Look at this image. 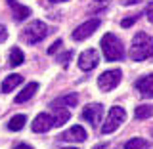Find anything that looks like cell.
Segmentation results:
<instances>
[{"instance_id": "29", "label": "cell", "mask_w": 153, "mask_h": 149, "mask_svg": "<svg viewBox=\"0 0 153 149\" xmlns=\"http://www.w3.org/2000/svg\"><path fill=\"white\" fill-rule=\"evenodd\" d=\"M50 2H54V4H59V2H67V0H50Z\"/></svg>"}, {"instance_id": "30", "label": "cell", "mask_w": 153, "mask_h": 149, "mask_svg": "<svg viewBox=\"0 0 153 149\" xmlns=\"http://www.w3.org/2000/svg\"><path fill=\"white\" fill-rule=\"evenodd\" d=\"M65 149H76V147H65Z\"/></svg>"}, {"instance_id": "8", "label": "cell", "mask_w": 153, "mask_h": 149, "mask_svg": "<svg viewBox=\"0 0 153 149\" xmlns=\"http://www.w3.org/2000/svg\"><path fill=\"white\" fill-rule=\"evenodd\" d=\"M100 27V19H88L82 25H79L73 31V40H86L88 36L94 35V31Z\"/></svg>"}, {"instance_id": "16", "label": "cell", "mask_w": 153, "mask_h": 149, "mask_svg": "<svg viewBox=\"0 0 153 149\" xmlns=\"http://www.w3.org/2000/svg\"><path fill=\"white\" fill-rule=\"evenodd\" d=\"M21 82H23V76L21 75H8L6 79H4V82H2L0 88H2L4 94H8V92H12L16 86H19Z\"/></svg>"}, {"instance_id": "17", "label": "cell", "mask_w": 153, "mask_h": 149, "mask_svg": "<svg viewBox=\"0 0 153 149\" xmlns=\"http://www.w3.org/2000/svg\"><path fill=\"white\" fill-rule=\"evenodd\" d=\"M25 122H27V117H25V115H16V117L10 119V122H8V130L17 132V130H21V128L25 126Z\"/></svg>"}, {"instance_id": "6", "label": "cell", "mask_w": 153, "mask_h": 149, "mask_svg": "<svg viewBox=\"0 0 153 149\" xmlns=\"http://www.w3.org/2000/svg\"><path fill=\"white\" fill-rule=\"evenodd\" d=\"M100 63V54L94 50V48H90V50H84L82 54L79 56V67H80V71H92L96 69Z\"/></svg>"}, {"instance_id": "20", "label": "cell", "mask_w": 153, "mask_h": 149, "mask_svg": "<svg viewBox=\"0 0 153 149\" xmlns=\"http://www.w3.org/2000/svg\"><path fill=\"white\" fill-rule=\"evenodd\" d=\"M151 143L147 140H142V138H132L124 143V149H149Z\"/></svg>"}, {"instance_id": "27", "label": "cell", "mask_w": 153, "mask_h": 149, "mask_svg": "<svg viewBox=\"0 0 153 149\" xmlns=\"http://www.w3.org/2000/svg\"><path fill=\"white\" fill-rule=\"evenodd\" d=\"M13 149H33L31 145H27V143H19V145H16Z\"/></svg>"}, {"instance_id": "5", "label": "cell", "mask_w": 153, "mask_h": 149, "mask_svg": "<svg viewBox=\"0 0 153 149\" xmlns=\"http://www.w3.org/2000/svg\"><path fill=\"white\" fill-rule=\"evenodd\" d=\"M121 79H123V71L121 69L103 71V73L98 76V86H100L102 92H111V90H115L119 84H121Z\"/></svg>"}, {"instance_id": "24", "label": "cell", "mask_w": 153, "mask_h": 149, "mask_svg": "<svg viewBox=\"0 0 153 149\" xmlns=\"http://www.w3.org/2000/svg\"><path fill=\"white\" fill-rule=\"evenodd\" d=\"M6 38H8V29L4 27V25H0V44L6 42Z\"/></svg>"}, {"instance_id": "21", "label": "cell", "mask_w": 153, "mask_h": 149, "mask_svg": "<svg viewBox=\"0 0 153 149\" xmlns=\"http://www.w3.org/2000/svg\"><path fill=\"white\" fill-rule=\"evenodd\" d=\"M138 17H140V16H132V17H126V19H123V21H121V27H124V29L132 27L134 23L138 21Z\"/></svg>"}, {"instance_id": "23", "label": "cell", "mask_w": 153, "mask_h": 149, "mask_svg": "<svg viewBox=\"0 0 153 149\" xmlns=\"http://www.w3.org/2000/svg\"><path fill=\"white\" fill-rule=\"evenodd\" d=\"M61 44H63V42H61V40H56L54 44H52L50 48H48V54H50V56H52V54H56V52H57V50H59V48H61Z\"/></svg>"}, {"instance_id": "7", "label": "cell", "mask_w": 153, "mask_h": 149, "mask_svg": "<svg viewBox=\"0 0 153 149\" xmlns=\"http://www.w3.org/2000/svg\"><path fill=\"white\" fill-rule=\"evenodd\" d=\"M80 117H82L86 122H90L92 126L100 124V122H102V117H103L102 103H90V105H86V107L82 109V113H80Z\"/></svg>"}, {"instance_id": "2", "label": "cell", "mask_w": 153, "mask_h": 149, "mask_svg": "<svg viewBox=\"0 0 153 149\" xmlns=\"http://www.w3.org/2000/svg\"><path fill=\"white\" fill-rule=\"evenodd\" d=\"M102 50H103V56L107 61H121L124 59V46L121 42V38L113 33H107L103 35L102 38Z\"/></svg>"}, {"instance_id": "9", "label": "cell", "mask_w": 153, "mask_h": 149, "mask_svg": "<svg viewBox=\"0 0 153 149\" xmlns=\"http://www.w3.org/2000/svg\"><path fill=\"white\" fill-rule=\"evenodd\" d=\"M31 128H33V132H36V134L48 132L50 128H54V117H52V115H48V113L36 115L35 121H33V124H31Z\"/></svg>"}, {"instance_id": "10", "label": "cell", "mask_w": 153, "mask_h": 149, "mask_svg": "<svg viewBox=\"0 0 153 149\" xmlns=\"http://www.w3.org/2000/svg\"><path fill=\"white\" fill-rule=\"evenodd\" d=\"M134 86H136V90L140 92L142 98L151 99L153 98V73L142 76V79H138L136 82H134Z\"/></svg>"}, {"instance_id": "25", "label": "cell", "mask_w": 153, "mask_h": 149, "mask_svg": "<svg viewBox=\"0 0 153 149\" xmlns=\"http://www.w3.org/2000/svg\"><path fill=\"white\" fill-rule=\"evenodd\" d=\"M146 16H147V19H149V23H153V2L147 6V10H146Z\"/></svg>"}, {"instance_id": "14", "label": "cell", "mask_w": 153, "mask_h": 149, "mask_svg": "<svg viewBox=\"0 0 153 149\" xmlns=\"http://www.w3.org/2000/svg\"><path fill=\"white\" fill-rule=\"evenodd\" d=\"M36 90H38V84L36 82H29L25 88H23L21 92L16 96V103H25V102H29V99L36 94Z\"/></svg>"}, {"instance_id": "12", "label": "cell", "mask_w": 153, "mask_h": 149, "mask_svg": "<svg viewBox=\"0 0 153 149\" xmlns=\"http://www.w3.org/2000/svg\"><path fill=\"white\" fill-rule=\"evenodd\" d=\"M8 6L12 8V16L16 21H23V19H27L31 16V10L27 6H23V4H19L17 0H8Z\"/></svg>"}, {"instance_id": "4", "label": "cell", "mask_w": 153, "mask_h": 149, "mask_svg": "<svg viewBox=\"0 0 153 149\" xmlns=\"http://www.w3.org/2000/svg\"><path fill=\"white\" fill-rule=\"evenodd\" d=\"M124 121H126V111L123 107H119V105H115V107H111V111H109L107 119H105L102 126V134H113Z\"/></svg>"}, {"instance_id": "19", "label": "cell", "mask_w": 153, "mask_h": 149, "mask_svg": "<svg viewBox=\"0 0 153 149\" xmlns=\"http://www.w3.org/2000/svg\"><path fill=\"white\" fill-rule=\"evenodd\" d=\"M10 67H19L25 61V56H23V52L19 50V48H12L10 50Z\"/></svg>"}, {"instance_id": "15", "label": "cell", "mask_w": 153, "mask_h": 149, "mask_svg": "<svg viewBox=\"0 0 153 149\" xmlns=\"http://www.w3.org/2000/svg\"><path fill=\"white\" fill-rule=\"evenodd\" d=\"M54 109V126H63V124L71 119V111L67 107H52Z\"/></svg>"}, {"instance_id": "26", "label": "cell", "mask_w": 153, "mask_h": 149, "mask_svg": "<svg viewBox=\"0 0 153 149\" xmlns=\"http://www.w3.org/2000/svg\"><path fill=\"white\" fill-rule=\"evenodd\" d=\"M138 2H142V0H123L124 6H134V4H138Z\"/></svg>"}, {"instance_id": "28", "label": "cell", "mask_w": 153, "mask_h": 149, "mask_svg": "<svg viewBox=\"0 0 153 149\" xmlns=\"http://www.w3.org/2000/svg\"><path fill=\"white\" fill-rule=\"evenodd\" d=\"M94 149H107V143H100V145H96Z\"/></svg>"}, {"instance_id": "1", "label": "cell", "mask_w": 153, "mask_h": 149, "mask_svg": "<svg viewBox=\"0 0 153 149\" xmlns=\"http://www.w3.org/2000/svg\"><path fill=\"white\" fill-rule=\"evenodd\" d=\"M151 56H153V38L147 33H136L130 46V59L146 61Z\"/></svg>"}, {"instance_id": "22", "label": "cell", "mask_w": 153, "mask_h": 149, "mask_svg": "<svg viewBox=\"0 0 153 149\" xmlns=\"http://www.w3.org/2000/svg\"><path fill=\"white\" fill-rule=\"evenodd\" d=\"M71 56H73V52H65V54H61L59 57H57V61H59L61 65H69V59H71Z\"/></svg>"}, {"instance_id": "3", "label": "cell", "mask_w": 153, "mask_h": 149, "mask_svg": "<svg viewBox=\"0 0 153 149\" xmlns=\"http://www.w3.org/2000/svg\"><path fill=\"white\" fill-rule=\"evenodd\" d=\"M48 33H50V29H48L46 23L35 19V21H31L25 29H23L21 38H23V42H27V44H38L40 40H44L48 36Z\"/></svg>"}, {"instance_id": "13", "label": "cell", "mask_w": 153, "mask_h": 149, "mask_svg": "<svg viewBox=\"0 0 153 149\" xmlns=\"http://www.w3.org/2000/svg\"><path fill=\"white\" fill-rule=\"evenodd\" d=\"M76 103H79V96L75 92L73 94H67V96H61V98H57L52 102V107H76Z\"/></svg>"}, {"instance_id": "11", "label": "cell", "mask_w": 153, "mask_h": 149, "mask_svg": "<svg viewBox=\"0 0 153 149\" xmlns=\"http://www.w3.org/2000/svg\"><path fill=\"white\" fill-rule=\"evenodd\" d=\"M57 140L59 142H84L86 140V130L76 124V126H71L67 132H63Z\"/></svg>"}, {"instance_id": "18", "label": "cell", "mask_w": 153, "mask_h": 149, "mask_svg": "<svg viewBox=\"0 0 153 149\" xmlns=\"http://www.w3.org/2000/svg\"><path fill=\"white\" fill-rule=\"evenodd\" d=\"M134 117L138 121H146V119L153 117V105H138L136 111H134Z\"/></svg>"}]
</instances>
